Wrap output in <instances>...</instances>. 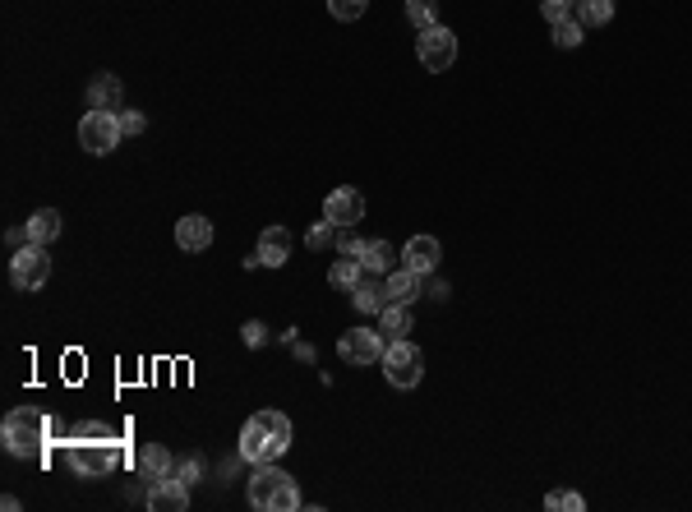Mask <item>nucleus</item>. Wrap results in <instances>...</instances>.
<instances>
[{"instance_id": "nucleus-9", "label": "nucleus", "mask_w": 692, "mask_h": 512, "mask_svg": "<svg viewBox=\"0 0 692 512\" xmlns=\"http://www.w3.org/2000/svg\"><path fill=\"white\" fill-rule=\"evenodd\" d=\"M383 351H388V337L379 328H351V333L337 337V356L346 365H379Z\"/></svg>"}, {"instance_id": "nucleus-19", "label": "nucleus", "mask_w": 692, "mask_h": 512, "mask_svg": "<svg viewBox=\"0 0 692 512\" xmlns=\"http://www.w3.org/2000/svg\"><path fill=\"white\" fill-rule=\"evenodd\" d=\"M60 231H65V217H60L56 208H37V213L28 217V240H37V245L60 240Z\"/></svg>"}, {"instance_id": "nucleus-14", "label": "nucleus", "mask_w": 692, "mask_h": 512, "mask_svg": "<svg viewBox=\"0 0 692 512\" xmlns=\"http://www.w3.org/2000/svg\"><path fill=\"white\" fill-rule=\"evenodd\" d=\"M176 245L185 254H203L208 245H213V222H208L203 213L180 217V222H176Z\"/></svg>"}, {"instance_id": "nucleus-22", "label": "nucleus", "mask_w": 692, "mask_h": 512, "mask_svg": "<svg viewBox=\"0 0 692 512\" xmlns=\"http://www.w3.org/2000/svg\"><path fill=\"white\" fill-rule=\"evenodd\" d=\"M379 333L388 337V342L411 333V305H388V310L379 314Z\"/></svg>"}, {"instance_id": "nucleus-30", "label": "nucleus", "mask_w": 692, "mask_h": 512, "mask_svg": "<svg viewBox=\"0 0 692 512\" xmlns=\"http://www.w3.org/2000/svg\"><path fill=\"white\" fill-rule=\"evenodd\" d=\"M176 476H180V480H185V485L194 489V485H199L203 476H208V462H203V457L194 453V457H185V462H176Z\"/></svg>"}, {"instance_id": "nucleus-26", "label": "nucleus", "mask_w": 692, "mask_h": 512, "mask_svg": "<svg viewBox=\"0 0 692 512\" xmlns=\"http://www.w3.org/2000/svg\"><path fill=\"white\" fill-rule=\"evenodd\" d=\"M365 245H370V240L360 236L356 227H337V240H333L337 254H346V259H360V254H365Z\"/></svg>"}, {"instance_id": "nucleus-32", "label": "nucleus", "mask_w": 692, "mask_h": 512, "mask_svg": "<svg viewBox=\"0 0 692 512\" xmlns=\"http://www.w3.org/2000/svg\"><path fill=\"white\" fill-rule=\"evenodd\" d=\"M116 120H120V134H144L148 130L144 111H116Z\"/></svg>"}, {"instance_id": "nucleus-25", "label": "nucleus", "mask_w": 692, "mask_h": 512, "mask_svg": "<svg viewBox=\"0 0 692 512\" xmlns=\"http://www.w3.org/2000/svg\"><path fill=\"white\" fill-rule=\"evenodd\" d=\"M582 33H586V28H582V19H577V14H573V19H563V24H554V47H559V51H573V47H582Z\"/></svg>"}, {"instance_id": "nucleus-4", "label": "nucleus", "mask_w": 692, "mask_h": 512, "mask_svg": "<svg viewBox=\"0 0 692 512\" xmlns=\"http://www.w3.org/2000/svg\"><path fill=\"white\" fill-rule=\"evenodd\" d=\"M65 466L84 480L107 476V471L120 466V443L116 439H79V434H74V443L65 448Z\"/></svg>"}, {"instance_id": "nucleus-6", "label": "nucleus", "mask_w": 692, "mask_h": 512, "mask_svg": "<svg viewBox=\"0 0 692 512\" xmlns=\"http://www.w3.org/2000/svg\"><path fill=\"white\" fill-rule=\"evenodd\" d=\"M120 139H125V134H120L116 111H84V120H79V148H84V153L107 157V153H116Z\"/></svg>"}, {"instance_id": "nucleus-11", "label": "nucleus", "mask_w": 692, "mask_h": 512, "mask_svg": "<svg viewBox=\"0 0 692 512\" xmlns=\"http://www.w3.org/2000/svg\"><path fill=\"white\" fill-rule=\"evenodd\" d=\"M185 508H190V485L180 476L148 485V512H185Z\"/></svg>"}, {"instance_id": "nucleus-17", "label": "nucleus", "mask_w": 692, "mask_h": 512, "mask_svg": "<svg viewBox=\"0 0 692 512\" xmlns=\"http://www.w3.org/2000/svg\"><path fill=\"white\" fill-rule=\"evenodd\" d=\"M125 102V88H120L116 74H93L88 84V111H120Z\"/></svg>"}, {"instance_id": "nucleus-10", "label": "nucleus", "mask_w": 692, "mask_h": 512, "mask_svg": "<svg viewBox=\"0 0 692 512\" xmlns=\"http://www.w3.org/2000/svg\"><path fill=\"white\" fill-rule=\"evenodd\" d=\"M323 217H328L333 227H360V222H365V199H360V190L337 185V190L323 199Z\"/></svg>"}, {"instance_id": "nucleus-24", "label": "nucleus", "mask_w": 692, "mask_h": 512, "mask_svg": "<svg viewBox=\"0 0 692 512\" xmlns=\"http://www.w3.org/2000/svg\"><path fill=\"white\" fill-rule=\"evenodd\" d=\"M406 24L425 33V28L439 24V0H406Z\"/></svg>"}, {"instance_id": "nucleus-20", "label": "nucleus", "mask_w": 692, "mask_h": 512, "mask_svg": "<svg viewBox=\"0 0 692 512\" xmlns=\"http://www.w3.org/2000/svg\"><path fill=\"white\" fill-rule=\"evenodd\" d=\"M360 263H365L370 273H393L402 259H397L393 240H370V245H365V254H360Z\"/></svg>"}, {"instance_id": "nucleus-15", "label": "nucleus", "mask_w": 692, "mask_h": 512, "mask_svg": "<svg viewBox=\"0 0 692 512\" xmlns=\"http://www.w3.org/2000/svg\"><path fill=\"white\" fill-rule=\"evenodd\" d=\"M439 259H443V245L434 236H411V240H406L402 263H406V268H416L420 277H430L434 268H439Z\"/></svg>"}, {"instance_id": "nucleus-18", "label": "nucleus", "mask_w": 692, "mask_h": 512, "mask_svg": "<svg viewBox=\"0 0 692 512\" xmlns=\"http://www.w3.org/2000/svg\"><path fill=\"white\" fill-rule=\"evenodd\" d=\"M383 282H388V305H411V300H420V273L406 268V263H397L393 273H383Z\"/></svg>"}, {"instance_id": "nucleus-29", "label": "nucleus", "mask_w": 692, "mask_h": 512, "mask_svg": "<svg viewBox=\"0 0 692 512\" xmlns=\"http://www.w3.org/2000/svg\"><path fill=\"white\" fill-rule=\"evenodd\" d=\"M540 14H545V24H563L577 14V0H540Z\"/></svg>"}, {"instance_id": "nucleus-21", "label": "nucleus", "mask_w": 692, "mask_h": 512, "mask_svg": "<svg viewBox=\"0 0 692 512\" xmlns=\"http://www.w3.org/2000/svg\"><path fill=\"white\" fill-rule=\"evenodd\" d=\"M365 273H370L365 263H360V259H346V254H342V259L328 268V286H337V291H356V282Z\"/></svg>"}, {"instance_id": "nucleus-12", "label": "nucleus", "mask_w": 692, "mask_h": 512, "mask_svg": "<svg viewBox=\"0 0 692 512\" xmlns=\"http://www.w3.org/2000/svg\"><path fill=\"white\" fill-rule=\"evenodd\" d=\"M134 466H139V480H144V485H157V480L176 476V457H171L162 443H144L139 457H134Z\"/></svg>"}, {"instance_id": "nucleus-16", "label": "nucleus", "mask_w": 692, "mask_h": 512, "mask_svg": "<svg viewBox=\"0 0 692 512\" xmlns=\"http://www.w3.org/2000/svg\"><path fill=\"white\" fill-rule=\"evenodd\" d=\"M254 254L263 259V268H287V259H291V231L287 227H263Z\"/></svg>"}, {"instance_id": "nucleus-28", "label": "nucleus", "mask_w": 692, "mask_h": 512, "mask_svg": "<svg viewBox=\"0 0 692 512\" xmlns=\"http://www.w3.org/2000/svg\"><path fill=\"white\" fill-rule=\"evenodd\" d=\"M365 10H370V0H328V14H333L337 24H356Z\"/></svg>"}, {"instance_id": "nucleus-5", "label": "nucleus", "mask_w": 692, "mask_h": 512, "mask_svg": "<svg viewBox=\"0 0 692 512\" xmlns=\"http://www.w3.org/2000/svg\"><path fill=\"white\" fill-rule=\"evenodd\" d=\"M383 379L393 383V388H416L420 379H425V356H420V346L411 342V337H397V342H388V351H383Z\"/></svg>"}, {"instance_id": "nucleus-8", "label": "nucleus", "mask_w": 692, "mask_h": 512, "mask_svg": "<svg viewBox=\"0 0 692 512\" xmlns=\"http://www.w3.org/2000/svg\"><path fill=\"white\" fill-rule=\"evenodd\" d=\"M416 56H420V65H425L430 74L453 70V65H457V33H453V28H443V24L425 28V33L416 37Z\"/></svg>"}, {"instance_id": "nucleus-23", "label": "nucleus", "mask_w": 692, "mask_h": 512, "mask_svg": "<svg viewBox=\"0 0 692 512\" xmlns=\"http://www.w3.org/2000/svg\"><path fill=\"white\" fill-rule=\"evenodd\" d=\"M577 19L582 28H605L614 19V0H577Z\"/></svg>"}, {"instance_id": "nucleus-27", "label": "nucleus", "mask_w": 692, "mask_h": 512, "mask_svg": "<svg viewBox=\"0 0 692 512\" xmlns=\"http://www.w3.org/2000/svg\"><path fill=\"white\" fill-rule=\"evenodd\" d=\"M545 508L549 512H582L586 499H582V494H573V489H549V494H545Z\"/></svg>"}, {"instance_id": "nucleus-31", "label": "nucleus", "mask_w": 692, "mask_h": 512, "mask_svg": "<svg viewBox=\"0 0 692 512\" xmlns=\"http://www.w3.org/2000/svg\"><path fill=\"white\" fill-rule=\"evenodd\" d=\"M333 240H337V227H333V222H328V217H323V222H314V227H310V236H305V245H310V250H328Z\"/></svg>"}, {"instance_id": "nucleus-13", "label": "nucleus", "mask_w": 692, "mask_h": 512, "mask_svg": "<svg viewBox=\"0 0 692 512\" xmlns=\"http://www.w3.org/2000/svg\"><path fill=\"white\" fill-rule=\"evenodd\" d=\"M351 305H356V314H383L388 310V282H383V273L360 277L356 291H351Z\"/></svg>"}, {"instance_id": "nucleus-7", "label": "nucleus", "mask_w": 692, "mask_h": 512, "mask_svg": "<svg viewBox=\"0 0 692 512\" xmlns=\"http://www.w3.org/2000/svg\"><path fill=\"white\" fill-rule=\"evenodd\" d=\"M51 277V259H47V245H37V240H28V245H19L10 259V282L19 286V291H42Z\"/></svg>"}, {"instance_id": "nucleus-2", "label": "nucleus", "mask_w": 692, "mask_h": 512, "mask_svg": "<svg viewBox=\"0 0 692 512\" xmlns=\"http://www.w3.org/2000/svg\"><path fill=\"white\" fill-rule=\"evenodd\" d=\"M245 499H250V508H259V512H296L300 489L277 462H263L250 476V485H245Z\"/></svg>"}, {"instance_id": "nucleus-3", "label": "nucleus", "mask_w": 692, "mask_h": 512, "mask_svg": "<svg viewBox=\"0 0 692 512\" xmlns=\"http://www.w3.org/2000/svg\"><path fill=\"white\" fill-rule=\"evenodd\" d=\"M47 416H37V411H28V406H19V411H10L5 416V425H0V443H5V453L10 457H42V448H47Z\"/></svg>"}, {"instance_id": "nucleus-1", "label": "nucleus", "mask_w": 692, "mask_h": 512, "mask_svg": "<svg viewBox=\"0 0 692 512\" xmlns=\"http://www.w3.org/2000/svg\"><path fill=\"white\" fill-rule=\"evenodd\" d=\"M291 420L282 411H254L245 425H240V457L254 466L263 462H277V457L291 448Z\"/></svg>"}, {"instance_id": "nucleus-33", "label": "nucleus", "mask_w": 692, "mask_h": 512, "mask_svg": "<svg viewBox=\"0 0 692 512\" xmlns=\"http://www.w3.org/2000/svg\"><path fill=\"white\" fill-rule=\"evenodd\" d=\"M240 337H245V346H263V337H268V328H263L259 319H250L245 328H240Z\"/></svg>"}]
</instances>
